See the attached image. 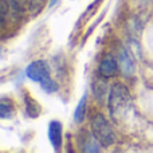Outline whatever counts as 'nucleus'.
I'll use <instances>...</instances> for the list:
<instances>
[{"mask_svg":"<svg viewBox=\"0 0 153 153\" xmlns=\"http://www.w3.org/2000/svg\"><path fill=\"white\" fill-rule=\"evenodd\" d=\"M12 102L7 98H1V101H0V117L3 120L10 118L12 116Z\"/></svg>","mask_w":153,"mask_h":153,"instance_id":"obj_12","label":"nucleus"},{"mask_svg":"<svg viewBox=\"0 0 153 153\" xmlns=\"http://www.w3.org/2000/svg\"><path fill=\"white\" fill-rule=\"evenodd\" d=\"M108 106L109 113L114 121H124L133 108V101L129 89L122 83H114L109 91Z\"/></svg>","mask_w":153,"mask_h":153,"instance_id":"obj_1","label":"nucleus"},{"mask_svg":"<svg viewBox=\"0 0 153 153\" xmlns=\"http://www.w3.org/2000/svg\"><path fill=\"white\" fill-rule=\"evenodd\" d=\"M90 128L94 137L102 146H110L116 143V133L102 113H94L90 118Z\"/></svg>","mask_w":153,"mask_h":153,"instance_id":"obj_4","label":"nucleus"},{"mask_svg":"<svg viewBox=\"0 0 153 153\" xmlns=\"http://www.w3.org/2000/svg\"><path fill=\"white\" fill-rule=\"evenodd\" d=\"M42 0H0L1 7V27L5 28L7 23L19 22L26 12H38Z\"/></svg>","mask_w":153,"mask_h":153,"instance_id":"obj_2","label":"nucleus"},{"mask_svg":"<svg viewBox=\"0 0 153 153\" xmlns=\"http://www.w3.org/2000/svg\"><path fill=\"white\" fill-rule=\"evenodd\" d=\"M24 103H26V111L30 117L35 118V117H38L40 114V111H42L40 105L32 97H30L28 94L24 95Z\"/></svg>","mask_w":153,"mask_h":153,"instance_id":"obj_10","label":"nucleus"},{"mask_svg":"<svg viewBox=\"0 0 153 153\" xmlns=\"http://www.w3.org/2000/svg\"><path fill=\"white\" fill-rule=\"evenodd\" d=\"M106 79L105 76L100 75V78H97V81H94L93 83V93H94V97L98 101L102 102L105 98H108V85H106Z\"/></svg>","mask_w":153,"mask_h":153,"instance_id":"obj_9","label":"nucleus"},{"mask_svg":"<svg viewBox=\"0 0 153 153\" xmlns=\"http://www.w3.org/2000/svg\"><path fill=\"white\" fill-rule=\"evenodd\" d=\"M26 75L31 81L38 82L46 93H55L59 89L58 83L51 78L50 75V67H48L46 61H35L30 63L26 69Z\"/></svg>","mask_w":153,"mask_h":153,"instance_id":"obj_3","label":"nucleus"},{"mask_svg":"<svg viewBox=\"0 0 153 153\" xmlns=\"http://www.w3.org/2000/svg\"><path fill=\"white\" fill-rule=\"evenodd\" d=\"M86 102H87V94H83V97H82L81 101L78 102V105H76V108H75V111H74V120L78 124L83 122L85 117H86Z\"/></svg>","mask_w":153,"mask_h":153,"instance_id":"obj_11","label":"nucleus"},{"mask_svg":"<svg viewBox=\"0 0 153 153\" xmlns=\"http://www.w3.org/2000/svg\"><path fill=\"white\" fill-rule=\"evenodd\" d=\"M98 74L105 78H111L118 74V62L111 54H106L101 59L100 66H98Z\"/></svg>","mask_w":153,"mask_h":153,"instance_id":"obj_6","label":"nucleus"},{"mask_svg":"<svg viewBox=\"0 0 153 153\" xmlns=\"http://www.w3.org/2000/svg\"><path fill=\"white\" fill-rule=\"evenodd\" d=\"M58 1H59V0H50V3H48V5H50V7H54V5H55Z\"/></svg>","mask_w":153,"mask_h":153,"instance_id":"obj_13","label":"nucleus"},{"mask_svg":"<svg viewBox=\"0 0 153 153\" xmlns=\"http://www.w3.org/2000/svg\"><path fill=\"white\" fill-rule=\"evenodd\" d=\"M62 124L59 121H51L48 125V140H50L53 148L55 151H59L63 143V137H62Z\"/></svg>","mask_w":153,"mask_h":153,"instance_id":"obj_7","label":"nucleus"},{"mask_svg":"<svg viewBox=\"0 0 153 153\" xmlns=\"http://www.w3.org/2000/svg\"><path fill=\"white\" fill-rule=\"evenodd\" d=\"M100 141L94 137L93 133H89L87 130H85L79 137V146H82L83 152H100Z\"/></svg>","mask_w":153,"mask_h":153,"instance_id":"obj_8","label":"nucleus"},{"mask_svg":"<svg viewBox=\"0 0 153 153\" xmlns=\"http://www.w3.org/2000/svg\"><path fill=\"white\" fill-rule=\"evenodd\" d=\"M118 65H120V69H121V73L125 76H132L136 71V63H134V58L133 55L130 54L129 50L126 48H121L118 53Z\"/></svg>","mask_w":153,"mask_h":153,"instance_id":"obj_5","label":"nucleus"}]
</instances>
